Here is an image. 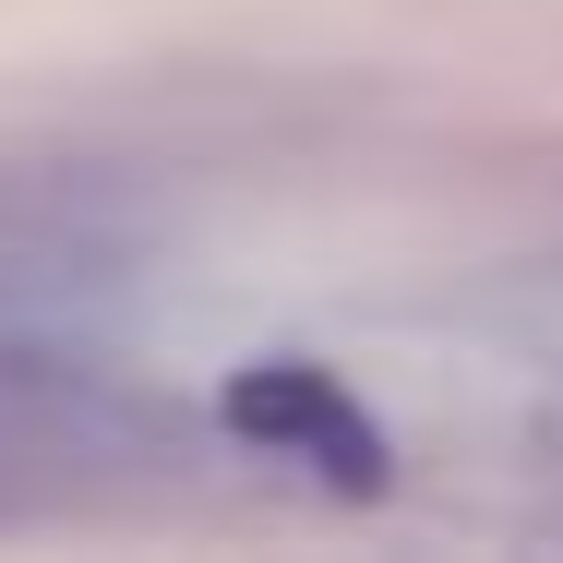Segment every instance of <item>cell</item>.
<instances>
[{
    "label": "cell",
    "mask_w": 563,
    "mask_h": 563,
    "mask_svg": "<svg viewBox=\"0 0 563 563\" xmlns=\"http://www.w3.org/2000/svg\"><path fill=\"white\" fill-rule=\"evenodd\" d=\"M120 300L132 228L85 180L0 192V432H109L120 420Z\"/></svg>",
    "instance_id": "1"
},
{
    "label": "cell",
    "mask_w": 563,
    "mask_h": 563,
    "mask_svg": "<svg viewBox=\"0 0 563 563\" xmlns=\"http://www.w3.org/2000/svg\"><path fill=\"white\" fill-rule=\"evenodd\" d=\"M217 408H228V432H240L252 455L324 479V492H347V504H372V492L396 479V455H384V432H372V408L347 396L324 360H240Z\"/></svg>",
    "instance_id": "2"
}]
</instances>
